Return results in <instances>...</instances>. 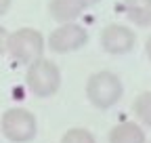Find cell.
Here are the masks:
<instances>
[{
	"label": "cell",
	"instance_id": "8",
	"mask_svg": "<svg viewBox=\"0 0 151 143\" xmlns=\"http://www.w3.org/2000/svg\"><path fill=\"white\" fill-rule=\"evenodd\" d=\"M124 15L139 27H151V0H124Z\"/></svg>",
	"mask_w": 151,
	"mask_h": 143
},
{
	"label": "cell",
	"instance_id": "6",
	"mask_svg": "<svg viewBox=\"0 0 151 143\" xmlns=\"http://www.w3.org/2000/svg\"><path fill=\"white\" fill-rule=\"evenodd\" d=\"M134 44H137V36L126 25L111 23L101 32V48L109 55H126L134 48Z\"/></svg>",
	"mask_w": 151,
	"mask_h": 143
},
{
	"label": "cell",
	"instance_id": "4",
	"mask_svg": "<svg viewBox=\"0 0 151 143\" xmlns=\"http://www.w3.org/2000/svg\"><path fill=\"white\" fill-rule=\"evenodd\" d=\"M0 131L13 143H27L38 133V122L25 107H11L0 118Z\"/></svg>",
	"mask_w": 151,
	"mask_h": 143
},
{
	"label": "cell",
	"instance_id": "3",
	"mask_svg": "<svg viewBox=\"0 0 151 143\" xmlns=\"http://www.w3.org/2000/svg\"><path fill=\"white\" fill-rule=\"evenodd\" d=\"M25 84L27 91L36 97H50L59 91L61 86V72L50 59H36L27 65L25 74Z\"/></svg>",
	"mask_w": 151,
	"mask_h": 143
},
{
	"label": "cell",
	"instance_id": "5",
	"mask_svg": "<svg viewBox=\"0 0 151 143\" xmlns=\"http://www.w3.org/2000/svg\"><path fill=\"white\" fill-rule=\"evenodd\" d=\"M88 42V32L78 23H61L48 36V48L52 53H71Z\"/></svg>",
	"mask_w": 151,
	"mask_h": 143
},
{
	"label": "cell",
	"instance_id": "11",
	"mask_svg": "<svg viewBox=\"0 0 151 143\" xmlns=\"http://www.w3.org/2000/svg\"><path fill=\"white\" fill-rule=\"evenodd\" d=\"M61 143H97V139L86 129H69L61 137Z\"/></svg>",
	"mask_w": 151,
	"mask_h": 143
},
{
	"label": "cell",
	"instance_id": "13",
	"mask_svg": "<svg viewBox=\"0 0 151 143\" xmlns=\"http://www.w3.org/2000/svg\"><path fill=\"white\" fill-rule=\"evenodd\" d=\"M11 6V0H0V15H4Z\"/></svg>",
	"mask_w": 151,
	"mask_h": 143
},
{
	"label": "cell",
	"instance_id": "14",
	"mask_svg": "<svg viewBox=\"0 0 151 143\" xmlns=\"http://www.w3.org/2000/svg\"><path fill=\"white\" fill-rule=\"evenodd\" d=\"M145 53H147V57H149V61H151V36L147 38V42H145Z\"/></svg>",
	"mask_w": 151,
	"mask_h": 143
},
{
	"label": "cell",
	"instance_id": "7",
	"mask_svg": "<svg viewBox=\"0 0 151 143\" xmlns=\"http://www.w3.org/2000/svg\"><path fill=\"white\" fill-rule=\"evenodd\" d=\"M82 11H84V4L80 0H50L48 2L50 17L59 23H71L82 15Z\"/></svg>",
	"mask_w": 151,
	"mask_h": 143
},
{
	"label": "cell",
	"instance_id": "15",
	"mask_svg": "<svg viewBox=\"0 0 151 143\" xmlns=\"http://www.w3.org/2000/svg\"><path fill=\"white\" fill-rule=\"evenodd\" d=\"M80 2L84 4V9H88V6H94V4H99V0H80Z\"/></svg>",
	"mask_w": 151,
	"mask_h": 143
},
{
	"label": "cell",
	"instance_id": "1",
	"mask_svg": "<svg viewBox=\"0 0 151 143\" xmlns=\"http://www.w3.org/2000/svg\"><path fill=\"white\" fill-rule=\"evenodd\" d=\"M124 95V84L118 74L109 69L94 72L86 82V99L97 110H109L113 107Z\"/></svg>",
	"mask_w": 151,
	"mask_h": 143
},
{
	"label": "cell",
	"instance_id": "9",
	"mask_svg": "<svg viewBox=\"0 0 151 143\" xmlns=\"http://www.w3.org/2000/svg\"><path fill=\"white\" fill-rule=\"evenodd\" d=\"M109 143H145V131L137 122H122L109 131Z\"/></svg>",
	"mask_w": 151,
	"mask_h": 143
},
{
	"label": "cell",
	"instance_id": "2",
	"mask_svg": "<svg viewBox=\"0 0 151 143\" xmlns=\"http://www.w3.org/2000/svg\"><path fill=\"white\" fill-rule=\"evenodd\" d=\"M11 59L29 65L32 61L40 59L44 53V36L34 27H19L6 36V48Z\"/></svg>",
	"mask_w": 151,
	"mask_h": 143
},
{
	"label": "cell",
	"instance_id": "16",
	"mask_svg": "<svg viewBox=\"0 0 151 143\" xmlns=\"http://www.w3.org/2000/svg\"><path fill=\"white\" fill-rule=\"evenodd\" d=\"M149 143H151V141H149Z\"/></svg>",
	"mask_w": 151,
	"mask_h": 143
},
{
	"label": "cell",
	"instance_id": "12",
	"mask_svg": "<svg viewBox=\"0 0 151 143\" xmlns=\"http://www.w3.org/2000/svg\"><path fill=\"white\" fill-rule=\"evenodd\" d=\"M6 36H9V32L0 25V55L4 53V48H6Z\"/></svg>",
	"mask_w": 151,
	"mask_h": 143
},
{
	"label": "cell",
	"instance_id": "10",
	"mask_svg": "<svg viewBox=\"0 0 151 143\" xmlns=\"http://www.w3.org/2000/svg\"><path fill=\"white\" fill-rule=\"evenodd\" d=\"M134 114L137 118H141L143 124L151 129V91H145L134 99Z\"/></svg>",
	"mask_w": 151,
	"mask_h": 143
}]
</instances>
